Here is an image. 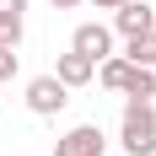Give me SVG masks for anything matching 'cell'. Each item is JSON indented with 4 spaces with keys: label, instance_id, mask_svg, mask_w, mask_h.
Masks as SVG:
<instances>
[{
    "label": "cell",
    "instance_id": "6da1fadb",
    "mask_svg": "<svg viewBox=\"0 0 156 156\" xmlns=\"http://www.w3.org/2000/svg\"><path fill=\"white\" fill-rule=\"evenodd\" d=\"M119 140H124L129 156H156V108L151 102H135V97H129L124 124H119Z\"/></svg>",
    "mask_w": 156,
    "mask_h": 156
},
{
    "label": "cell",
    "instance_id": "7a4b0ae2",
    "mask_svg": "<svg viewBox=\"0 0 156 156\" xmlns=\"http://www.w3.org/2000/svg\"><path fill=\"white\" fill-rule=\"evenodd\" d=\"M65 102H70V86H65L59 76H32V81H27V108L38 113V119L65 113Z\"/></svg>",
    "mask_w": 156,
    "mask_h": 156
},
{
    "label": "cell",
    "instance_id": "3957f363",
    "mask_svg": "<svg viewBox=\"0 0 156 156\" xmlns=\"http://www.w3.org/2000/svg\"><path fill=\"white\" fill-rule=\"evenodd\" d=\"M102 151H108V140H102L97 124H76L54 140V156H102Z\"/></svg>",
    "mask_w": 156,
    "mask_h": 156
},
{
    "label": "cell",
    "instance_id": "277c9868",
    "mask_svg": "<svg viewBox=\"0 0 156 156\" xmlns=\"http://www.w3.org/2000/svg\"><path fill=\"white\" fill-rule=\"evenodd\" d=\"M70 48H76V54H86L92 65H102V59L113 54V32L102 27V22H81L76 38H70Z\"/></svg>",
    "mask_w": 156,
    "mask_h": 156
},
{
    "label": "cell",
    "instance_id": "5b68a950",
    "mask_svg": "<svg viewBox=\"0 0 156 156\" xmlns=\"http://www.w3.org/2000/svg\"><path fill=\"white\" fill-rule=\"evenodd\" d=\"M113 27L124 32V38H140V32H156V5H145V0H124V5L113 11Z\"/></svg>",
    "mask_w": 156,
    "mask_h": 156
},
{
    "label": "cell",
    "instance_id": "8992f818",
    "mask_svg": "<svg viewBox=\"0 0 156 156\" xmlns=\"http://www.w3.org/2000/svg\"><path fill=\"white\" fill-rule=\"evenodd\" d=\"M54 76H59L65 86H86V81L97 76V65L86 59V54H76V48H70V54H59V59H54Z\"/></svg>",
    "mask_w": 156,
    "mask_h": 156
},
{
    "label": "cell",
    "instance_id": "52a82bcc",
    "mask_svg": "<svg viewBox=\"0 0 156 156\" xmlns=\"http://www.w3.org/2000/svg\"><path fill=\"white\" fill-rule=\"evenodd\" d=\"M129 70H135V65H129L124 54H108V59L97 65V81H102L108 92H124V81H129Z\"/></svg>",
    "mask_w": 156,
    "mask_h": 156
},
{
    "label": "cell",
    "instance_id": "ba28073f",
    "mask_svg": "<svg viewBox=\"0 0 156 156\" xmlns=\"http://www.w3.org/2000/svg\"><path fill=\"white\" fill-rule=\"evenodd\" d=\"M124 97H135V102H151L156 97V70H145V65H135L124 81Z\"/></svg>",
    "mask_w": 156,
    "mask_h": 156
},
{
    "label": "cell",
    "instance_id": "9c48e42d",
    "mask_svg": "<svg viewBox=\"0 0 156 156\" xmlns=\"http://www.w3.org/2000/svg\"><path fill=\"white\" fill-rule=\"evenodd\" d=\"M124 59H129V65H145V70H156V32H140V38H129Z\"/></svg>",
    "mask_w": 156,
    "mask_h": 156
},
{
    "label": "cell",
    "instance_id": "30bf717a",
    "mask_svg": "<svg viewBox=\"0 0 156 156\" xmlns=\"http://www.w3.org/2000/svg\"><path fill=\"white\" fill-rule=\"evenodd\" d=\"M0 43H5V48L22 43V16H16V11H0Z\"/></svg>",
    "mask_w": 156,
    "mask_h": 156
},
{
    "label": "cell",
    "instance_id": "8fae6325",
    "mask_svg": "<svg viewBox=\"0 0 156 156\" xmlns=\"http://www.w3.org/2000/svg\"><path fill=\"white\" fill-rule=\"evenodd\" d=\"M16 70H22V59H16V48H5V43H0V81H11Z\"/></svg>",
    "mask_w": 156,
    "mask_h": 156
},
{
    "label": "cell",
    "instance_id": "7c38bea8",
    "mask_svg": "<svg viewBox=\"0 0 156 156\" xmlns=\"http://www.w3.org/2000/svg\"><path fill=\"white\" fill-rule=\"evenodd\" d=\"M0 11H16V16H22V11H27V0H0Z\"/></svg>",
    "mask_w": 156,
    "mask_h": 156
},
{
    "label": "cell",
    "instance_id": "4fadbf2b",
    "mask_svg": "<svg viewBox=\"0 0 156 156\" xmlns=\"http://www.w3.org/2000/svg\"><path fill=\"white\" fill-rule=\"evenodd\" d=\"M48 5H54V11H76L81 0H48Z\"/></svg>",
    "mask_w": 156,
    "mask_h": 156
},
{
    "label": "cell",
    "instance_id": "5bb4252c",
    "mask_svg": "<svg viewBox=\"0 0 156 156\" xmlns=\"http://www.w3.org/2000/svg\"><path fill=\"white\" fill-rule=\"evenodd\" d=\"M97 11H119V5H124V0H92Z\"/></svg>",
    "mask_w": 156,
    "mask_h": 156
}]
</instances>
